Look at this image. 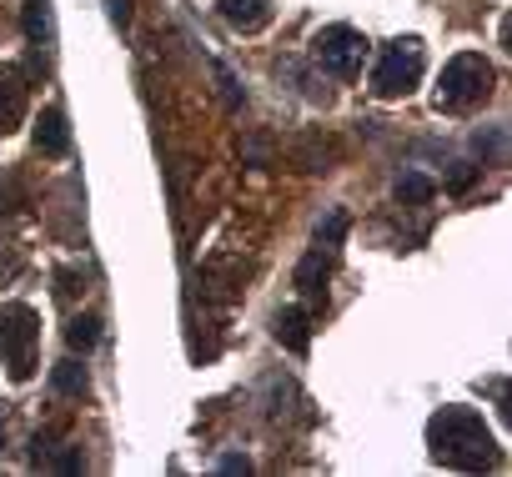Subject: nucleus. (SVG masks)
Instances as JSON below:
<instances>
[{
	"instance_id": "1a4fd4ad",
	"label": "nucleus",
	"mask_w": 512,
	"mask_h": 477,
	"mask_svg": "<svg viewBox=\"0 0 512 477\" xmlns=\"http://www.w3.org/2000/svg\"><path fill=\"white\" fill-rule=\"evenodd\" d=\"M277 337H282L292 352H302V347H307V312H297V307L277 312Z\"/></svg>"
},
{
	"instance_id": "39448f33",
	"label": "nucleus",
	"mask_w": 512,
	"mask_h": 477,
	"mask_svg": "<svg viewBox=\"0 0 512 477\" xmlns=\"http://www.w3.org/2000/svg\"><path fill=\"white\" fill-rule=\"evenodd\" d=\"M312 56L322 61V71L332 76H357L362 56H367V41L352 31V26H327L317 41H312Z\"/></svg>"
},
{
	"instance_id": "0eeeda50",
	"label": "nucleus",
	"mask_w": 512,
	"mask_h": 477,
	"mask_svg": "<svg viewBox=\"0 0 512 477\" xmlns=\"http://www.w3.org/2000/svg\"><path fill=\"white\" fill-rule=\"evenodd\" d=\"M26 111V86L11 66H0V131H11Z\"/></svg>"
},
{
	"instance_id": "f8f14e48",
	"label": "nucleus",
	"mask_w": 512,
	"mask_h": 477,
	"mask_svg": "<svg viewBox=\"0 0 512 477\" xmlns=\"http://www.w3.org/2000/svg\"><path fill=\"white\" fill-rule=\"evenodd\" d=\"M66 342H71V347H96V317H76V322L66 327Z\"/></svg>"
},
{
	"instance_id": "20e7f679",
	"label": "nucleus",
	"mask_w": 512,
	"mask_h": 477,
	"mask_svg": "<svg viewBox=\"0 0 512 477\" xmlns=\"http://www.w3.org/2000/svg\"><path fill=\"white\" fill-rule=\"evenodd\" d=\"M492 91V66L482 56H457L442 71V106H472Z\"/></svg>"
},
{
	"instance_id": "7ed1b4c3",
	"label": "nucleus",
	"mask_w": 512,
	"mask_h": 477,
	"mask_svg": "<svg viewBox=\"0 0 512 477\" xmlns=\"http://www.w3.org/2000/svg\"><path fill=\"white\" fill-rule=\"evenodd\" d=\"M422 76V46L417 41H392L382 51V66L372 71V91L377 96H407Z\"/></svg>"
},
{
	"instance_id": "423d86ee",
	"label": "nucleus",
	"mask_w": 512,
	"mask_h": 477,
	"mask_svg": "<svg viewBox=\"0 0 512 477\" xmlns=\"http://www.w3.org/2000/svg\"><path fill=\"white\" fill-rule=\"evenodd\" d=\"M221 16H226V26L231 31H262L267 21H272V0H221Z\"/></svg>"
},
{
	"instance_id": "9d476101",
	"label": "nucleus",
	"mask_w": 512,
	"mask_h": 477,
	"mask_svg": "<svg viewBox=\"0 0 512 477\" xmlns=\"http://www.w3.org/2000/svg\"><path fill=\"white\" fill-rule=\"evenodd\" d=\"M26 31L36 46H51V11H46V0H31L26 6Z\"/></svg>"
},
{
	"instance_id": "f257e3e1",
	"label": "nucleus",
	"mask_w": 512,
	"mask_h": 477,
	"mask_svg": "<svg viewBox=\"0 0 512 477\" xmlns=\"http://www.w3.org/2000/svg\"><path fill=\"white\" fill-rule=\"evenodd\" d=\"M427 437H432V457L447 462V467H467V472H477V467H492V462H497V452H492V432H487L482 417L467 412V407H447V412H437L432 427H427Z\"/></svg>"
},
{
	"instance_id": "6e6552de",
	"label": "nucleus",
	"mask_w": 512,
	"mask_h": 477,
	"mask_svg": "<svg viewBox=\"0 0 512 477\" xmlns=\"http://www.w3.org/2000/svg\"><path fill=\"white\" fill-rule=\"evenodd\" d=\"M36 146H41L46 156H61V151L71 146V131H66V116H61V111H46V116H41V126H36Z\"/></svg>"
},
{
	"instance_id": "4468645a",
	"label": "nucleus",
	"mask_w": 512,
	"mask_h": 477,
	"mask_svg": "<svg viewBox=\"0 0 512 477\" xmlns=\"http://www.w3.org/2000/svg\"><path fill=\"white\" fill-rule=\"evenodd\" d=\"M397 196H402V201H427V196H432V186H427L422 176H407V181L397 186Z\"/></svg>"
},
{
	"instance_id": "f03ea898",
	"label": "nucleus",
	"mask_w": 512,
	"mask_h": 477,
	"mask_svg": "<svg viewBox=\"0 0 512 477\" xmlns=\"http://www.w3.org/2000/svg\"><path fill=\"white\" fill-rule=\"evenodd\" d=\"M36 342H41V322L31 307H21V302L0 307V362H6V372L16 382H26L36 372Z\"/></svg>"
},
{
	"instance_id": "9b49d317",
	"label": "nucleus",
	"mask_w": 512,
	"mask_h": 477,
	"mask_svg": "<svg viewBox=\"0 0 512 477\" xmlns=\"http://www.w3.org/2000/svg\"><path fill=\"white\" fill-rule=\"evenodd\" d=\"M327 267H332V262H327L322 252H312V257L302 262V272H297V287H302V292H322L317 282H327Z\"/></svg>"
},
{
	"instance_id": "ddd939ff",
	"label": "nucleus",
	"mask_w": 512,
	"mask_h": 477,
	"mask_svg": "<svg viewBox=\"0 0 512 477\" xmlns=\"http://www.w3.org/2000/svg\"><path fill=\"white\" fill-rule=\"evenodd\" d=\"M56 387L76 397V392H86V372H81L76 362H61V372H56Z\"/></svg>"
}]
</instances>
